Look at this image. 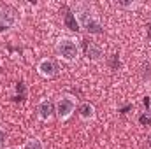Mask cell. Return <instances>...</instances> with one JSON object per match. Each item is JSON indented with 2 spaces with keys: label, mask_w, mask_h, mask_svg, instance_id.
<instances>
[{
  "label": "cell",
  "mask_w": 151,
  "mask_h": 149,
  "mask_svg": "<svg viewBox=\"0 0 151 149\" xmlns=\"http://www.w3.org/2000/svg\"><path fill=\"white\" fill-rule=\"evenodd\" d=\"M37 72L42 77H46V79H53V77H56V74H58V65L51 58H42L37 63Z\"/></svg>",
  "instance_id": "cell-4"
},
{
  "label": "cell",
  "mask_w": 151,
  "mask_h": 149,
  "mask_svg": "<svg viewBox=\"0 0 151 149\" xmlns=\"http://www.w3.org/2000/svg\"><path fill=\"white\" fill-rule=\"evenodd\" d=\"M76 111V98L72 95H62L55 104V114L60 121L69 119Z\"/></svg>",
  "instance_id": "cell-3"
},
{
  "label": "cell",
  "mask_w": 151,
  "mask_h": 149,
  "mask_svg": "<svg viewBox=\"0 0 151 149\" xmlns=\"http://www.w3.org/2000/svg\"><path fill=\"white\" fill-rule=\"evenodd\" d=\"M146 28H148V39H151V23L146 25Z\"/></svg>",
  "instance_id": "cell-13"
},
{
  "label": "cell",
  "mask_w": 151,
  "mask_h": 149,
  "mask_svg": "<svg viewBox=\"0 0 151 149\" xmlns=\"http://www.w3.org/2000/svg\"><path fill=\"white\" fill-rule=\"evenodd\" d=\"M37 112H39V117H40V119L49 121V119L53 117V114H55V104H53L49 98L40 100L39 105H37Z\"/></svg>",
  "instance_id": "cell-6"
},
{
  "label": "cell",
  "mask_w": 151,
  "mask_h": 149,
  "mask_svg": "<svg viewBox=\"0 0 151 149\" xmlns=\"http://www.w3.org/2000/svg\"><path fill=\"white\" fill-rule=\"evenodd\" d=\"M77 116L83 119V121H90L95 117V105L90 104V102H83L79 107H77Z\"/></svg>",
  "instance_id": "cell-8"
},
{
  "label": "cell",
  "mask_w": 151,
  "mask_h": 149,
  "mask_svg": "<svg viewBox=\"0 0 151 149\" xmlns=\"http://www.w3.org/2000/svg\"><path fill=\"white\" fill-rule=\"evenodd\" d=\"M14 21H16V18H14L12 11L9 7L0 5V30H7L9 27L14 25Z\"/></svg>",
  "instance_id": "cell-7"
},
{
  "label": "cell",
  "mask_w": 151,
  "mask_h": 149,
  "mask_svg": "<svg viewBox=\"0 0 151 149\" xmlns=\"http://www.w3.org/2000/svg\"><path fill=\"white\" fill-rule=\"evenodd\" d=\"M21 149H44V144H42L39 139H28V140L23 144Z\"/></svg>",
  "instance_id": "cell-10"
},
{
  "label": "cell",
  "mask_w": 151,
  "mask_h": 149,
  "mask_svg": "<svg viewBox=\"0 0 151 149\" xmlns=\"http://www.w3.org/2000/svg\"><path fill=\"white\" fill-rule=\"evenodd\" d=\"M4 142H5V132H4V130H0V146H2Z\"/></svg>",
  "instance_id": "cell-12"
},
{
  "label": "cell",
  "mask_w": 151,
  "mask_h": 149,
  "mask_svg": "<svg viewBox=\"0 0 151 149\" xmlns=\"http://www.w3.org/2000/svg\"><path fill=\"white\" fill-rule=\"evenodd\" d=\"M55 49H56V54L65 62H76L79 56V46L72 39H60Z\"/></svg>",
  "instance_id": "cell-2"
},
{
  "label": "cell",
  "mask_w": 151,
  "mask_h": 149,
  "mask_svg": "<svg viewBox=\"0 0 151 149\" xmlns=\"http://www.w3.org/2000/svg\"><path fill=\"white\" fill-rule=\"evenodd\" d=\"M76 18H77V21H79V27H81V30H84V32H88L90 35H102L104 34V27H102V23L88 11V7H84V5H79L77 9H76Z\"/></svg>",
  "instance_id": "cell-1"
},
{
  "label": "cell",
  "mask_w": 151,
  "mask_h": 149,
  "mask_svg": "<svg viewBox=\"0 0 151 149\" xmlns=\"http://www.w3.org/2000/svg\"><path fill=\"white\" fill-rule=\"evenodd\" d=\"M84 54L91 62H100L104 58V49L100 47V44L93 40H84Z\"/></svg>",
  "instance_id": "cell-5"
},
{
  "label": "cell",
  "mask_w": 151,
  "mask_h": 149,
  "mask_svg": "<svg viewBox=\"0 0 151 149\" xmlns=\"http://www.w3.org/2000/svg\"><path fill=\"white\" fill-rule=\"evenodd\" d=\"M139 123H141V125H144V126H150V125H151V116H150V112H144V114H141V116H139Z\"/></svg>",
  "instance_id": "cell-11"
},
{
  "label": "cell",
  "mask_w": 151,
  "mask_h": 149,
  "mask_svg": "<svg viewBox=\"0 0 151 149\" xmlns=\"http://www.w3.org/2000/svg\"><path fill=\"white\" fill-rule=\"evenodd\" d=\"M63 25H65V28H69L70 32H79V30H81L79 21H77V18H76V14L72 12V11H69V12L65 14V18H63Z\"/></svg>",
  "instance_id": "cell-9"
},
{
  "label": "cell",
  "mask_w": 151,
  "mask_h": 149,
  "mask_svg": "<svg viewBox=\"0 0 151 149\" xmlns=\"http://www.w3.org/2000/svg\"><path fill=\"white\" fill-rule=\"evenodd\" d=\"M150 140H151V139H150Z\"/></svg>",
  "instance_id": "cell-15"
},
{
  "label": "cell",
  "mask_w": 151,
  "mask_h": 149,
  "mask_svg": "<svg viewBox=\"0 0 151 149\" xmlns=\"http://www.w3.org/2000/svg\"><path fill=\"white\" fill-rule=\"evenodd\" d=\"M148 112H150V116H151V107H150V109H148Z\"/></svg>",
  "instance_id": "cell-14"
}]
</instances>
